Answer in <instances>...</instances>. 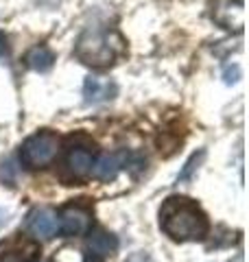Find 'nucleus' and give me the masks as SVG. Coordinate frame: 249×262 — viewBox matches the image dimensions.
Wrapping results in <instances>:
<instances>
[{"label":"nucleus","mask_w":249,"mask_h":262,"mask_svg":"<svg viewBox=\"0 0 249 262\" xmlns=\"http://www.w3.org/2000/svg\"><path fill=\"white\" fill-rule=\"evenodd\" d=\"M160 227L173 241H201L210 232L205 212L188 196H169L160 210Z\"/></svg>","instance_id":"nucleus-1"},{"label":"nucleus","mask_w":249,"mask_h":262,"mask_svg":"<svg viewBox=\"0 0 249 262\" xmlns=\"http://www.w3.org/2000/svg\"><path fill=\"white\" fill-rule=\"evenodd\" d=\"M122 53V39L116 31L103 27H88L74 44L77 59L92 68H110Z\"/></svg>","instance_id":"nucleus-2"},{"label":"nucleus","mask_w":249,"mask_h":262,"mask_svg":"<svg viewBox=\"0 0 249 262\" xmlns=\"http://www.w3.org/2000/svg\"><path fill=\"white\" fill-rule=\"evenodd\" d=\"M59 153V138L53 131H37L20 146V164L29 170H39L51 164Z\"/></svg>","instance_id":"nucleus-3"},{"label":"nucleus","mask_w":249,"mask_h":262,"mask_svg":"<svg viewBox=\"0 0 249 262\" xmlns=\"http://www.w3.org/2000/svg\"><path fill=\"white\" fill-rule=\"evenodd\" d=\"M96 162V149L92 142H88L83 136L70 138L68 149H66V168L70 170L72 177L83 179L88 175H92Z\"/></svg>","instance_id":"nucleus-4"},{"label":"nucleus","mask_w":249,"mask_h":262,"mask_svg":"<svg viewBox=\"0 0 249 262\" xmlns=\"http://www.w3.org/2000/svg\"><path fill=\"white\" fill-rule=\"evenodd\" d=\"M57 221H59V234H64L66 238L81 236L88 234L92 227V210L83 203H68L59 210Z\"/></svg>","instance_id":"nucleus-5"},{"label":"nucleus","mask_w":249,"mask_h":262,"mask_svg":"<svg viewBox=\"0 0 249 262\" xmlns=\"http://www.w3.org/2000/svg\"><path fill=\"white\" fill-rule=\"evenodd\" d=\"M24 227H27L29 234L42 241H51L59 234V221H57V214L51 208L31 210L27 214V221H24Z\"/></svg>","instance_id":"nucleus-6"},{"label":"nucleus","mask_w":249,"mask_h":262,"mask_svg":"<svg viewBox=\"0 0 249 262\" xmlns=\"http://www.w3.org/2000/svg\"><path fill=\"white\" fill-rule=\"evenodd\" d=\"M116 94H118V85H116L110 77H101V75L86 77V83H83V101L88 105L107 103V101H112Z\"/></svg>","instance_id":"nucleus-7"},{"label":"nucleus","mask_w":249,"mask_h":262,"mask_svg":"<svg viewBox=\"0 0 249 262\" xmlns=\"http://www.w3.org/2000/svg\"><path fill=\"white\" fill-rule=\"evenodd\" d=\"M134 155L127 153V151H116V153H107L103 155L98 162H94V168H92V175L101 182H112V179L118 177L120 170L129 168Z\"/></svg>","instance_id":"nucleus-8"},{"label":"nucleus","mask_w":249,"mask_h":262,"mask_svg":"<svg viewBox=\"0 0 249 262\" xmlns=\"http://www.w3.org/2000/svg\"><path fill=\"white\" fill-rule=\"evenodd\" d=\"M88 249L92 256H112V253H116V249H118V238L107 232V229L103 227H90L88 232Z\"/></svg>","instance_id":"nucleus-9"},{"label":"nucleus","mask_w":249,"mask_h":262,"mask_svg":"<svg viewBox=\"0 0 249 262\" xmlns=\"http://www.w3.org/2000/svg\"><path fill=\"white\" fill-rule=\"evenodd\" d=\"M55 63V53L48 46H35L27 53V66L35 72H48Z\"/></svg>","instance_id":"nucleus-10"},{"label":"nucleus","mask_w":249,"mask_h":262,"mask_svg":"<svg viewBox=\"0 0 249 262\" xmlns=\"http://www.w3.org/2000/svg\"><path fill=\"white\" fill-rule=\"evenodd\" d=\"M203 158H205V151H199V153H195L193 158H190V160L186 162V166H184V170H181V173H179L177 182H186V179H190V175H193L195 170L199 168V164L203 162Z\"/></svg>","instance_id":"nucleus-11"},{"label":"nucleus","mask_w":249,"mask_h":262,"mask_svg":"<svg viewBox=\"0 0 249 262\" xmlns=\"http://www.w3.org/2000/svg\"><path fill=\"white\" fill-rule=\"evenodd\" d=\"M125 262H155V260L149 256L147 251H136V253H131V256L125 260Z\"/></svg>","instance_id":"nucleus-12"},{"label":"nucleus","mask_w":249,"mask_h":262,"mask_svg":"<svg viewBox=\"0 0 249 262\" xmlns=\"http://www.w3.org/2000/svg\"><path fill=\"white\" fill-rule=\"evenodd\" d=\"M9 57V42H7V35L0 33V59H7Z\"/></svg>","instance_id":"nucleus-13"},{"label":"nucleus","mask_w":249,"mask_h":262,"mask_svg":"<svg viewBox=\"0 0 249 262\" xmlns=\"http://www.w3.org/2000/svg\"><path fill=\"white\" fill-rule=\"evenodd\" d=\"M0 262H24V258L18 256V253H5V256L0 258Z\"/></svg>","instance_id":"nucleus-14"},{"label":"nucleus","mask_w":249,"mask_h":262,"mask_svg":"<svg viewBox=\"0 0 249 262\" xmlns=\"http://www.w3.org/2000/svg\"><path fill=\"white\" fill-rule=\"evenodd\" d=\"M83 262H103V260L98 258V256H92V253H88V256L83 258Z\"/></svg>","instance_id":"nucleus-15"},{"label":"nucleus","mask_w":249,"mask_h":262,"mask_svg":"<svg viewBox=\"0 0 249 262\" xmlns=\"http://www.w3.org/2000/svg\"><path fill=\"white\" fill-rule=\"evenodd\" d=\"M33 262H51V260H42V258H37V260H33Z\"/></svg>","instance_id":"nucleus-16"}]
</instances>
